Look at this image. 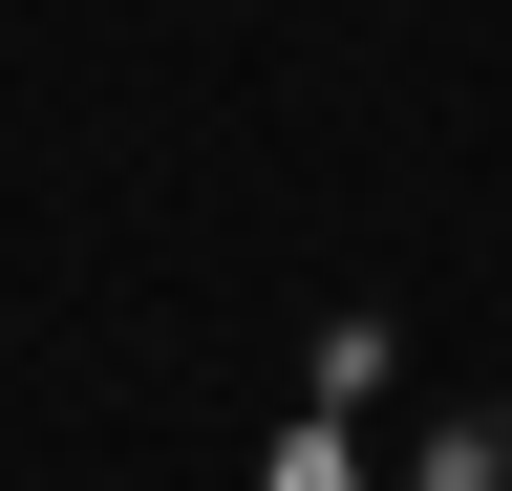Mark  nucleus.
I'll return each mask as SVG.
<instances>
[{
  "mask_svg": "<svg viewBox=\"0 0 512 491\" xmlns=\"http://www.w3.org/2000/svg\"><path fill=\"white\" fill-rule=\"evenodd\" d=\"M406 491H512V406H427L406 427Z\"/></svg>",
  "mask_w": 512,
  "mask_h": 491,
  "instance_id": "obj_1",
  "label": "nucleus"
},
{
  "mask_svg": "<svg viewBox=\"0 0 512 491\" xmlns=\"http://www.w3.org/2000/svg\"><path fill=\"white\" fill-rule=\"evenodd\" d=\"M278 491H363V470H342V449H320V427H299V449H278Z\"/></svg>",
  "mask_w": 512,
  "mask_h": 491,
  "instance_id": "obj_2",
  "label": "nucleus"
}]
</instances>
